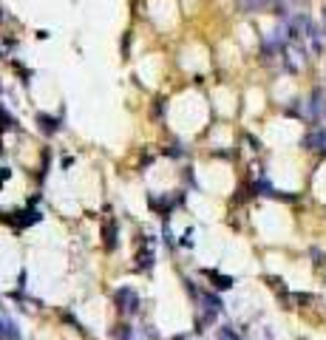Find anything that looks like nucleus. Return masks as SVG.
<instances>
[{
	"instance_id": "nucleus-2",
	"label": "nucleus",
	"mask_w": 326,
	"mask_h": 340,
	"mask_svg": "<svg viewBox=\"0 0 326 340\" xmlns=\"http://www.w3.org/2000/svg\"><path fill=\"white\" fill-rule=\"evenodd\" d=\"M116 304H119V309H122V312H136L139 298H136V292H131V289L125 286V289H119V292H116Z\"/></svg>"
},
{
	"instance_id": "nucleus-3",
	"label": "nucleus",
	"mask_w": 326,
	"mask_h": 340,
	"mask_svg": "<svg viewBox=\"0 0 326 340\" xmlns=\"http://www.w3.org/2000/svg\"><path fill=\"white\" fill-rule=\"evenodd\" d=\"M306 145L312 147V150H321V153H326V125H321L318 131H312V134H309Z\"/></svg>"
},
{
	"instance_id": "nucleus-4",
	"label": "nucleus",
	"mask_w": 326,
	"mask_h": 340,
	"mask_svg": "<svg viewBox=\"0 0 326 340\" xmlns=\"http://www.w3.org/2000/svg\"><path fill=\"white\" fill-rule=\"evenodd\" d=\"M0 340H20V332H17L14 323L6 320V317H0Z\"/></svg>"
},
{
	"instance_id": "nucleus-6",
	"label": "nucleus",
	"mask_w": 326,
	"mask_h": 340,
	"mask_svg": "<svg viewBox=\"0 0 326 340\" xmlns=\"http://www.w3.org/2000/svg\"><path fill=\"white\" fill-rule=\"evenodd\" d=\"M105 247H108V249L116 247V224H113V221H111V233L105 230Z\"/></svg>"
},
{
	"instance_id": "nucleus-1",
	"label": "nucleus",
	"mask_w": 326,
	"mask_h": 340,
	"mask_svg": "<svg viewBox=\"0 0 326 340\" xmlns=\"http://www.w3.org/2000/svg\"><path fill=\"white\" fill-rule=\"evenodd\" d=\"M326 116V94L321 88L312 91V97H309V119H315V122H321Z\"/></svg>"
},
{
	"instance_id": "nucleus-5",
	"label": "nucleus",
	"mask_w": 326,
	"mask_h": 340,
	"mask_svg": "<svg viewBox=\"0 0 326 340\" xmlns=\"http://www.w3.org/2000/svg\"><path fill=\"white\" fill-rule=\"evenodd\" d=\"M136 261H139V267H142V270H145V267H150V261H153V249H147L145 241H142V249H139Z\"/></svg>"
}]
</instances>
